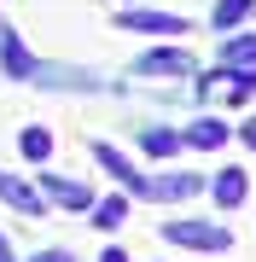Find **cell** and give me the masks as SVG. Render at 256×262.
<instances>
[{
    "instance_id": "1",
    "label": "cell",
    "mask_w": 256,
    "mask_h": 262,
    "mask_svg": "<svg viewBox=\"0 0 256 262\" xmlns=\"http://www.w3.org/2000/svg\"><path fill=\"white\" fill-rule=\"evenodd\" d=\"M163 239L180 245V251H233V233L210 222H163Z\"/></svg>"
},
{
    "instance_id": "2",
    "label": "cell",
    "mask_w": 256,
    "mask_h": 262,
    "mask_svg": "<svg viewBox=\"0 0 256 262\" xmlns=\"http://www.w3.org/2000/svg\"><path fill=\"white\" fill-rule=\"evenodd\" d=\"M117 29H140V35L180 41V35H187V18H175V12H152V6H128V12H117Z\"/></svg>"
},
{
    "instance_id": "3",
    "label": "cell",
    "mask_w": 256,
    "mask_h": 262,
    "mask_svg": "<svg viewBox=\"0 0 256 262\" xmlns=\"http://www.w3.org/2000/svg\"><path fill=\"white\" fill-rule=\"evenodd\" d=\"M0 204H12L18 215H47V192H41V187H29V181H18V175H6V169H0Z\"/></svg>"
},
{
    "instance_id": "4",
    "label": "cell",
    "mask_w": 256,
    "mask_h": 262,
    "mask_svg": "<svg viewBox=\"0 0 256 262\" xmlns=\"http://www.w3.org/2000/svg\"><path fill=\"white\" fill-rule=\"evenodd\" d=\"M94 158H99L105 169H111V175L123 181L128 192H140V198H146V175H140V169H134V163H128V158H123V151H117L111 140H94Z\"/></svg>"
},
{
    "instance_id": "5",
    "label": "cell",
    "mask_w": 256,
    "mask_h": 262,
    "mask_svg": "<svg viewBox=\"0 0 256 262\" xmlns=\"http://www.w3.org/2000/svg\"><path fill=\"white\" fill-rule=\"evenodd\" d=\"M221 70H239V82H256V35H233L221 47Z\"/></svg>"
},
{
    "instance_id": "6",
    "label": "cell",
    "mask_w": 256,
    "mask_h": 262,
    "mask_svg": "<svg viewBox=\"0 0 256 262\" xmlns=\"http://www.w3.org/2000/svg\"><path fill=\"white\" fill-rule=\"evenodd\" d=\"M134 70H140V76H187V70H192V58L180 53V47H152Z\"/></svg>"
},
{
    "instance_id": "7",
    "label": "cell",
    "mask_w": 256,
    "mask_h": 262,
    "mask_svg": "<svg viewBox=\"0 0 256 262\" xmlns=\"http://www.w3.org/2000/svg\"><path fill=\"white\" fill-rule=\"evenodd\" d=\"M227 122L221 117H198V122H187V128H180V140L187 146H198V151H216V146H227Z\"/></svg>"
},
{
    "instance_id": "8",
    "label": "cell",
    "mask_w": 256,
    "mask_h": 262,
    "mask_svg": "<svg viewBox=\"0 0 256 262\" xmlns=\"http://www.w3.org/2000/svg\"><path fill=\"white\" fill-rule=\"evenodd\" d=\"M204 181L198 175H152L146 181V198H157V204H175V198H192Z\"/></svg>"
},
{
    "instance_id": "9",
    "label": "cell",
    "mask_w": 256,
    "mask_h": 262,
    "mask_svg": "<svg viewBox=\"0 0 256 262\" xmlns=\"http://www.w3.org/2000/svg\"><path fill=\"white\" fill-rule=\"evenodd\" d=\"M0 58H6V76H12V82H29V76H35V58H29V47L12 35V29L0 35Z\"/></svg>"
},
{
    "instance_id": "10",
    "label": "cell",
    "mask_w": 256,
    "mask_h": 262,
    "mask_svg": "<svg viewBox=\"0 0 256 262\" xmlns=\"http://www.w3.org/2000/svg\"><path fill=\"white\" fill-rule=\"evenodd\" d=\"M41 192H53L64 210H94V192L76 187V181H58V175H41Z\"/></svg>"
},
{
    "instance_id": "11",
    "label": "cell",
    "mask_w": 256,
    "mask_h": 262,
    "mask_svg": "<svg viewBox=\"0 0 256 262\" xmlns=\"http://www.w3.org/2000/svg\"><path fill=\"white\" fill-rule=\"evenodd\" d=\"M210 192H216L221 210H239V204H245V169H221V175L210 181Z\"/></svg>"
},
{
    "instance_id": "12",
    "label": "cell",
    "mask_w": 256,
    "mask_h": 262,
    "mask_svg": "<svg viewBox=\"0 0 256 262\" xmlns=\"http://www.w3.org/2000/svg\"><path fill=\"white\" fill-rule=\"evenodd\" d=\"M245 18H256V0H216V12H210V24L227 35V29H239Z\"/></svg>"
},
{
    "instance_id": "13",
    "label": "cell",
    "mask_w": 256,
    "mask_h": 262,
    "mask_svg": "<svg viewBox=\"0 0 256 262\" xmlns=\"http://www.w3.org/2000/svg\"><path fill=\"white\" fill-rule=\"evenodd\" d=\"M18 151H24V163L41 169V163L53 158V134H47V128H24V134H18Z\"/></svg>"
},
{
    "instance_id": "14",
    "label": "cell",
    "mask_w": 256,
    "mask_h": 262,
    "mask_svg": "<svg viewBox=\"0 0 256 262\" xmlns=\"http://www.w3.org/2000/svg\"><path fill=\"white\" fill-rule=\"evenodd\" d=\"M146 151H152V158H175V151L180 146H187V140H180V134H169V128H152V134H146V140H140Z\"/></svg>"
},
{
    "instance_id": "15",
    "label": "cell",
    "mask_w": 256,
    "mask_h": 262,
    "mask_svg": "<svg viewBox=\"0 0 256 262\" xmlns=\"http://www.w3.org/2000/svg\"><path fill=\"white\" fill-rule=\"evenodd\" d=\"M123 215H128V198L117 192V198H105V204L94 210V222H99V227H117V222H123Z\"/></svg>"
},
{
    "instance_id": "16",
    "label": "cell",
    "mask_w": 256,
    "mask_h": 262,
    "mask_svg": "<svg viewBox=\"0 0 256 262\" xmlns=\"http://www.w3.org/2000/svg\"><path fill=\"white\" fill-rule=\"evenodd\" d=\"M239 140H245V146H250V151H256V117H250V122H245V128H239Z\"/></svg>"
},
{
    "instance_id": "17",
    "label": "cell",
    "mask_w": 256,
    "mask_h": 262,
    "mask_svg": "<svg viewBox=\"0 0 256 262\" xmlns=\"http://www.w3.org/2000/svg\"><path fill=\"white\" fill-rule=\"evenodd\" d=\"M99 262H128V251H123V245H111V251H105Z\"/></svg>"
},
{
    "instance_id": "18",
    "label": "cell",
    "mask_w": 256,
    "mask_h": 262,
    "mask_svg": "<svg viewBox=\"0 0 256 262\" xmlns=\"http://www.w3.org/2000/svg\"><path fill=\"white\" fill-rule=\"evenodd\" d=\"M35 262H76L70 251H47V256H35Z\"/></svg>"
},
{
    "instance_id": "19",
    "label": "cell",
    "mask_w": 256,
    "mask_h": 262,
    "mask_svg": "<svg viewBox=\"0 0 256 262\" xmlns=\"http://www.w3.org/2000/svg\"><path fill=\"white\" fill-rule=\"evenodd\" d=\"M0 262H18V256H12V245H6V233H0Z\"/></svg>"
},
{
    "instance_id": "20",
    "label": "cell",
    "mask_w": 256,
    "mask_h": 262,
    "mask_svg": "<svg viewBox=\"0 0 256 262\" xmlns=\"http://www.w3.org/2000/svg\"><path fill=\"white\" fill-rule=\"evenodd\" d=\"M0 35H6V29H0Z\"/></svg>"
}]
</instances>
